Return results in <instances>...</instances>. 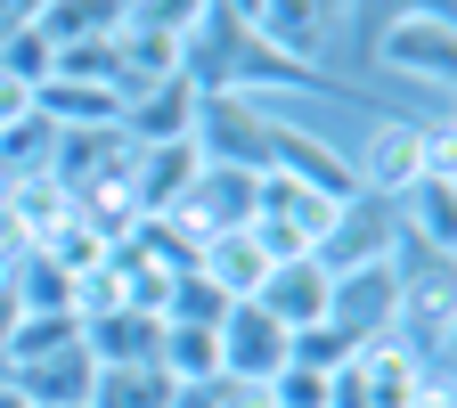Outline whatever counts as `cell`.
Returning a JSON list of instances; mask_svg holds the SVG:
<instances>
[{"label": "cell", "mask_w": 457, "mask_h": 408, "mask_svg": "<svg viewBox=\"0 0 457 408\" xmlns=\"http://www.w3.org/2000/svg\"><path fill=\"white\" fill-rule=\"evenodd\" d=\"M343 33H360V0H270L253 41L278 49L286 66H303V74H327V57Z\"/></svg>", "instance_id": "cell-1"}, {"label": "cell", "mask_w": 457, "mask_h": 408, "mask_svg": "<svg viewBox=\"0 0 457 408\" xmlns=\"http://www.w3.org/2000/svg\"><path fill=\"white\" fill-rule=\"evenodd\" d=\"M376 66L441 90L457 74V25H449V9H392L376 25Z\"/></svg>", "instance_id": "cell-2"}, {"label": "cell", "mask_w": 457, "mask_h": 408, "mask_svg": "<svg viewBox=\"0 0 457 408\" xmlns=\"http://www.w3.org/2000/svg\"><path fill=\"white\" fill-rule=\"evenodd\" d=\"M327 319L352 335V343H384V335L400 327V246H392L384 262H352V270H335Z\"/></svg>", "instance_id": "cell-3"}, {"label": "cell", "mask_w": 457, "mask_h": 408, "mask_svg": "<svg viewBox=\"0 0 457 408\" xmlns=\"http://www.w3.org/2000/svg\"><path fill=\"white\" fill-rule=\"evenodd\" d=\"M196 171H204V139L131 147L123 180H131V204H139V221H163V212H180V204H188V188H196Z\"/></svg>", "instance_id": "cell-4"}, {"label": "cell", "mask_w": 457, "mask_h": 408, "mask_svg": "<svg viewBox=\"0 0 457 408\" xmlns=\"http://www.w3.org/2000/svg\"><path fill=\"white\" fill-rule=\"evenodd\" d=\"M425 139H433V123H417V114H392V123H376L360 147H352V171H360V188L368 196H400L425 171Z\"/></svg>", "instance_id": "cell-5"}, {"label": "cell", "mask_w": 457, "mask_h": 408, "mask_svg": "<svg viewBox=\"0 0 457 408\" xmlns=\"http://www.w3.org/2000/svg\"><path fill=\"white\" fill-rule=\"evenodd\" d=\"M286 335L262 303H228V319H220V376L228 384H270L278 368H286Z\"/></svg>", "instance_id": "cell-6"}, {"label": "cell", "mask_w": 457, "mask_h": 408, "mask_svg": "<svg viewBox=\"0 0 457 408\" xmlns=\"http://www.w3.org/2000/svg\"><path fill=\"white\" fill-rule=\"evenodd\" d=\"M327 295H335V270H327L319 254H286V262H270V278H262L253 303H262L286 335H303V327L327 319Z\"/></svg>", "instance_id": "cell-7"}, {"label": "cell", "mask_w": 457, "mask_h": 408, "mask_svg": "<svg viewBox=\"0 0 457 408\" xmlns=\"http://www.w3.org/2000/svg\"><path fill=\"white\" fill-rule=\"evenodd\" d=\"M343 376H352V392H360L368 408H409L425 384H441V376H425V360H417L400 335H384V343H360Z\"/></svg>", "instance_id": "cell-8"}, {"label": "cell", "mask_w": 457, "mask_h": 408, "mask_svg": "<svg viewBox=\"0 0 457 408\" xmlns=\"http://www.w3.org/2000/svg\"><path fill=\"white\" fill-rule=\"evenodd\" d=\"M204 131V90L180 74V82H155L123 106V139L131 147H163V139H196Z\"/></svg>", "instance_id": "cell-9"}, {"label": "cell", "mask_w": 457, "mask_h": 408, "mask_svg": "<svg viewBox=\"0 0 457 408\" xmlns=\"http://www.w3.org/2000/svg\"><path fill=\"white\" fill-rule=\"evenodd\" d=\"M33 114L49 131H123V90L114 82H74V74H49L33 90Z\"/></svg>", "instance_id": "cell-10"}, {"label": "cell", "mask_w": 457, "mask_h": 408, "mask_svg": "<svg viewBox=\"0 0 457 408\" xmlns=\"http://www.w3.org/2000/svg\"><path fill=\"white\" fill-rule=\"evenodd\" d=\"M196 278L212 286V295H228V303H253L262 278H270V246L253 237V229H212V237L196 246Z\"/></svg>", "instance_id": "cell-11"}, {"label": "cell", "mask_w": 457, "mask_h": 408, "mask_svg": "<svg viewBox=\"0 0 457 408\" xmlns=\"http://www.w3.org/2000/svg\"><path fill=\"white\" fill-rule=\"evenodd\" d=\"M90 376H98V360L82 352V335H74L66 352H49V360H25V368H9L0 384H17L33 408H82V400H90Z\"/></svg>", "instance_id": "cell-12"}, {"label": "cell", "mask_w": 457, "mask_h": 408, "mask_svg": "<svg viewBox=\"0 0 457 408\" xmlns=\"http://www.w3.org/2000/svg\"><path fill=\"white\" fill-rule=\"evenodd\" d=\"M155 335H163V319H147V311H90L82 319V352L98 360V368H123V360H155Z\"/></svg>", "instance_id": "cell-13"}, {"label": "cell", "mask_w": 457, "mask_h": 408, "mask_svg": "<svg viewBox=\"0 0 457 408\" xmlns=\"http://www.w3.org/2000/svg\"><path fill=\"white\" fill-rule=\"evenodd\" d=\"M123 9L131 0H33V33L49 41V49H66V41H106L114 25H123Z\"/></svg>", "instance_id": "cell-14"}, {"label": "cell", "mask_w": 457, "mask_h": 408, "mask_svg": "<svg viewBox=\"0 0 457 408\" xmlns=\"http://www.w3.org/2000/svg\"><path fill=\"white\" fill-rule=\"evenodd\" d=\"M155 368L171 384H220V327H171L155 335Z\"/></svg>", "instance_id": "cell-15"}, {"label": "cell", "mask_w": 457, "mask_h": 408, "mask_svg": "<svg viewBox=\"0 0 457 408\" xmlns=\"http://www.w3.org/2000/svg\"><path fill=\"white\" fill-rule=\"evenodd\" d=\"M90 408H171V376L155 360H123L90 376Z\"/></svg>", "instance_id": "cell-16"}, {"label": "cell", "mask_w": 457, "mask_h": 408, "mask_svg": "<svg viewBox=\"0 0 457 408\" xmlns=\"http://www.w3.org/2000/svg\"><path fill=\"white\" fill-rule=\"evenodd\" d=\"M0 74H9V82H25V90H41V82L57 74V49H49V41L17 17L9 33H0Z\"/></svg>", "instance_id": "cell-17"}, {"label": "cell", "mask_w": 457, "mask_h": 408, "mask_svg": "<svg viewBox=\"0 0 457 408\" xmlns=\"http://www.w3.org/2000/svg\"><path fill=\"white\" fill-rule=\"evenodd\" d=\"M352 352H360V343L343 335L335 319H319V327H303L295 343H286V360H295V368H319V376H343V368H352Z\"/></svg>", "instance_id": "cell-18"}, {"label": "cell", "mask_w": 457, "mask_h": 408, "mask_svg": "<svg viewBox=\"0 0 457 408\" xmlns=\"http://www.w3.org/2000/svg\"><path fill=\"white\" fill-rule=\"evenodd\" d=\"M17 123H33V90L0 74V131H17Z\"/></svg>", "instance_id": "cell-19"}, {"label": "cell", "mask_w": 457, "mask_h": 408, "mask_svg": "<svg viewBox=\"0 0 457 408\" xmlns=\"http://www.w3.org/2000/svg\"><path fill=\"white\" fill-rule=\"evenodd\" d=\"M212 408H270V392H262V384H228V376H220V384H212Z\"/></svg>", "instance_id": "cell-20"}, {"label": "cell", "mask_w": 457, "mask_h": 408, "mask_svg": "<svg viewBox=\"0 0 457 408\" xmlns=\"http://www.w3.org/2000/svg\"><path fill=\"white\" fill-rule=\"evenodd\" d=\"M409 408H449V384H425V392H417Z\"/></svg>", "instance_id": "cell-21"}, {"label": "cell", "mask_w": 457, "mask_h": 408, "mask_svg": "<svg viewBox=\"0 0 457 408\" xmlns=\"http://www.w3.org/2000/svg\"><path fill=\"white\" fill-rule=\"evenodd\" d=\"M0 408H33V400H25V392H17V384H0Z\"/></svg>", "instance_id": "cell-22"}, {"label": "cell", "mask_w": 457, "mask_h": 408, "mask_svg": "<svg viewBox=\"0 0 457 408\" xmlns=\"http://www.w3.org/2000/svg\"><path fill=\"white\" fill-rule=\"evenodd\" d=\"M82 408H90V400H82Z\"/></svg>", "instance_id": "cell-23"}]
</instances>
